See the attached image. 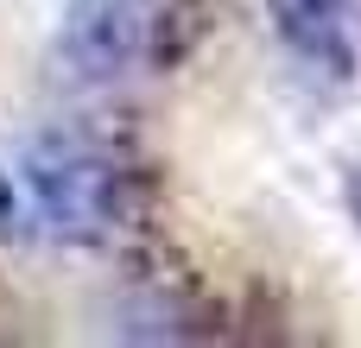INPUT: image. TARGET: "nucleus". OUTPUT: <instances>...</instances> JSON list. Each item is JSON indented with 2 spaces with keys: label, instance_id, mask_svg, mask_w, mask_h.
Instances as JSON below:
<instances>
[{
  "label": "nucleus",
  "instance_id": "nucleus-1",
  "mask_svg": "<svg viewBox=\"0 0 361 348\" xmlns=\"http://www.w3.org/2000/svg\"><path fill=\"white\" fill-rule=\"evenodd\" d=\"M25 190L57 235H102L114 222V165L76 139H38L25 152Z\"/></svg>",
  "mask_w": 361,
  "mask_h": 348
},
{
  "label": "nucleus",
  "instance_id": "nucleus-2",
  "mask_svg": "<svg viewBox=\"0 0 361 348\" xmlns=\"http://www.w3.org/2000/svg\"><path fill=\"white\" fill-rule=\"evenodd\" d=\"M273 32L317 70L349 76L355 70V44H349V0H267Z\"/></svg>",
  "mask_w": 361,
  "mask_h": 348
}]
</instances>
